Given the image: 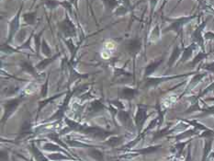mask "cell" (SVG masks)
<instances>
[{"instance_id":"cell-1","label":"cell","mask_w":214,"mask_h":161,"mask_svg":"<svg viewBox=\"0 0 214 161\" xmlns=\"http://www.w3.org/2000/svg\"><path fill=\"white\" fill-rule=\"evenodd\" d=\"M106 48H108V49H114L115 48V44H114V43H112V42H108V43H106Z\"/></svg>"},{"instance_id":"cell-2","label":"cell","mask_w":214,"mask_h":161,"mask_svg":"<svg viewBox=\"0 0 214 161\" xmlns=\"http://www.w3.org/2000/svg\"><path fill=\"white\" fill-rule=\"evenodd\" d=\"M108 56H109V55L107 54V53H102V57H103V58H105V59H106V58H108Z\"/></svg>"}]
</instances>
